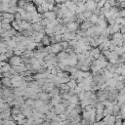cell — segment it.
<instances>
[{
  "label": "cell",
  "mask_w": 125,
  "mask_h": 125,
  "mask_svg": "<svg viewBox=\"0 0 125 125\" xmlns=\"http://www.w3.org/2000/svg\"><path fill=\"white\" fill-rule=\"evenodd\" d=\"M10 62H11L13 65H19V64L21 63V59L19 56H15V57H13V58L11 59Z\"/></svg>",
  "instance_id": "cell-3"
},
{
  "label": "cell",
  "mask_w": 125,
  "mask_h": 125,
  "mask_svg": "<svg viewBox=\"0 0 125 125\" xmlns=\"http://www.w3.org/2000/svg\"><path fill=\"white\" fill-rule=\"evenodd\" d=\"M43 2H44V0H33V3L36 4L37 6H38V5H41Z\"/></svg>",
  "instance_id": "cell-9"
},
{
  "label": "cell",
  "mask_w": 125,
  "mask_h": 125,
  "mask_svg": "<svg viewBox=\"0 0 125 125\" xmlns=\"http://www.w3.org/2000/svg\"><path fill=\"white\" fill-rule=\"evenodd\" d=\"M119 31H120L121 33H125V25H121V24H120V29H119Z\"/></svg>",
  "instance_id": "cell-10"
},
{
  "label": "cell",
  "mask_w": 125,
  "mask_h": 125,
  "mask_svg": "<svg viewBox=\"0 0 125 125\" xmlns=\"http://www.w3.org/2000/svg\"><path fill=\"white\" fill-rule=\"evenodd\" d=\"M123 82H124V84H125V77H124V79H123Z\"/></svg>",
  "instance_id": "cell-13"
},
{
  "label": "cell",
  "mask_w": 125,
  "mask_h": 125,
  "mask_svg": "<svg viewBox=\"0 0 125 125\" xmlns=\"http://www.w3.org/2000/svg\"><path fill=\"white\" fill-rule=\"evenodd\" d=\"M38 96H39V99L42 100V101H44L45 103L48 102V99H49V97H50L49 94H47V93H45V92H41V93L38 92Z\"/></svg>",
  "instance_id": "cell-4"
},
{
  "label": "cell",
  "mask_w": 125,
  "mask_h": 125,
  "mask_svg": "<svg viewBox=\"0 0 125 125\" xmlns=\"http://www.w3.org/2000/svg\"><path fill=\"white\" fill-rule=\"evenodd\" d=\"M71 1H72V2H75V3H76V2L78 1V0H71Z\"/></svg>",
  "instance_id": "cell-12"
},
{
  "label": "cell",
  "mask_w": 125,
  "mask_h": 125,
  "mask_svg": "<svg viewBox=\"0 0 125 125\" xmlns=\"http://www.w3.org/2000/svg\"><path fill=\"white\" fill-rule=\"evenodd\" d=\"M66 27L69 31H76L79 27L78 25V22L77 21H70V22H67L66 23Z\"/></svg>",
  "instance_id": "cell-1"
},
{
  "label": "cell",
  "mask_w": 125,
  "mask_h": 125,
  "mask_svg": "<svg viewBox=\"0 0 125 125\" xmlns=\"http://www.w3.org/2000/svg\"><path fill=\"white\" fill-rule=\"evenodd\" d=\"M107 26H108V28H109L110 34H113V33H115V32H118L119 29H120V24H118V23H114V24H112V25H107Z\"/></svg>",
  "instance_id": "cell-2"
},
{
  "label": "cell",
  "mask_w": 125,
  "mask_h": 125,
  "mask_svg": "<svg viewBox=\"0 0 125 125\" xmlns=\"http://www.w3.org/2000/svg\"><path fill=\"white\" fill-rule=\"evenodd\" d=\"M119 15H120V17H125V8H122V9H120L119 10Z\"/></svg>",
  "instance_id": "cell-8"
},
{
  "label": "cell",
  "mask_w": 125,
  "mask_h": 125,
  "mask_svg": "<svg viewBox=\"0 0 125 125\" xmlns=\"http://www.w3.org/2000/svg\"><path fill=\"white\" fill-rule=\"evenodd\" d=\"M87 21H89L90 22H92V23H97L98 22V15H96V14H92L88 19H87Z\"/></svg>",
  "instance_id": "cell-6"
},
{
  "label": "cell",
  "mask_w": 125,
  "mask_h": 125,
  "mask_svg": "<svg viewBox=\"0 0 125 125\" xmlns=\"http://www.w3.org/2000/svg\"><path fill=\"white\" fill-rule=\"evenodd\" d=\"M114 124H122V119H115Z\"/></svg>",
  "instance_id": "cell-11"
},
{
  "label": "cell",
  "mask_w": 125,
  "mask_h": 125,
  "mask_svg": "<svg viewBox=\"0 0 125 125\" xmlns=\"http://www.w3.org/2000/svg\"><path fill=\"white\" fill-rule=\"evenodd\" d=\"M25 104L28 105V106H30V105H34V100H32L31 98L27 99L26 102H25Z\"/></svg>",
  "instance_id": "cell-7"
},
{
  "label": "cell",
  "mask_w": 125,
  "mask_h": 125,
  "mask_svg": "<svg viewBox=\"0 0 125 125\" xmlns=\"http://www.w3.org/2000/svg\"><path fill=\"white\" fill-rule=\"evenodd\" d=\"M67 85H68L69 89H74V88L77 86V81H76V79L70 78V79H69V81L67 82Z\"/></svg>",
  "instance_id": "cell-5"
}]
</instances>
